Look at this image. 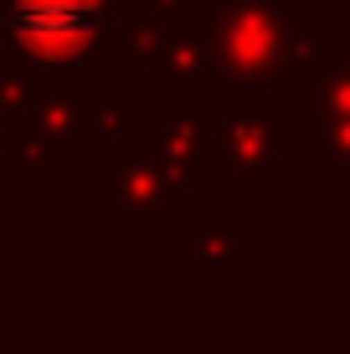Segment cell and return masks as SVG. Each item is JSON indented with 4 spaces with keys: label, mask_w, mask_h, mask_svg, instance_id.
Wrapping results in <instances>:
<instances>
[{
    "label": "cell",
    "mask_w": 350,
    "mask_h": 354,
    "mask_svg": "<svg viewBox=\"0 0 350 354\" xmlns=\"http://www.w3.org/2000/svg\"><path fill=\"white\" fill-rule=\"evenodd\" d=\"M273 0H237L232 16H222V67L237 72L243 82H263L279 72V46H268Z\"/></svg>",
    "instance_id": "obj_1"
},
{
    "label": "cell",
    "mask_w": 350,
    "mask_h": 354,
    "mask_svg": "<svg viewBox=\"0 0 350 354\" xmlns=\"http://www.w3.org/2000/svg\"><path fill=\"white\" fill-rule=\"evenodd\" d=\"M103 0H26V10H16V26L26 31L31 46L57 57H72L98 36Z\"/></svg>",
    "instance_id": "obj_2"
}]
</instances>
